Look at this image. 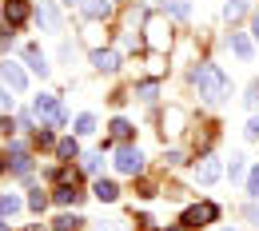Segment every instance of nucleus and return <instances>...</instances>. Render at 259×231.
I'll return each instance as SVG.
<instances>
[{"label": "nucleus", "instance_id": "nucleus-16", "mask_svg": "<svg viewBox=\"0 0 259 231\" xmlns=\"http://www.w3.org/2000/svg\"><path fill=\"white\" fill-rule=\"evenodd\" d=\"M52 199H56L60 207H68V203H76V199H80V192H76V183H64V188H60Z\"/></svg>", "mask_w": 259, "mask_h": 231}, {"label": "nucleus", "instance_id": "nucleus-2", "mask_svg": "<svg viewBox=\"0 0 259 231\" xmlns=\"http://www.w3.org/2000/svg\"><path fill=\"white\" fill-rule=\"evenodd\" d=\"M32 116H40V120H52V124H68V112L60 108V100L48 96V92H40V96H36Z\"/></svg>", "mask_w": 259, "mask_h": 231}, {"label": "nucleus", "instance_id": "nucleus-20", "mask_svg": "<svg viewBox=\"0 0 259 231\" xmlns=\"http://www.w3.org/2000/svg\"><path fill=\"white\" fill-rule=\"evenodd\" d=\"M16 211H20V199H16V196H0V215H4V219L16 215Z\"/></svg>", "mask_w": 259, "mask_h": 231}, {"label": "nucleus", "instance_id": "nucleus-26", "mask_svg": "<svg viewBox=\"0 0 259 231\" xmlns=\"http://www.w3.org/2000/svg\"><path fill=\"white\" fill-rule=\"evenodd\" d=\"M243 100H247V108H251V112H259V80L247 88V96H243Z\"/></svg>", "mask_w": 259, "mask_h": 231}, {"label": "nucleus", "instance_id": "nucleus-8", "mask_svg": "<svg viewBox=\"0 0 259 231\" xmlns=\"http://www.w3.org/2000/svg\"><path fill=\"white\" fill-rule=\"evenodd\" d=\"M24 64L32 68L36 76H48V60H44V52H40L36 44H24Z\"/></svg>", "mask_w": 259, "mask_h": 231}, {"label": "nucleus", "instance_id": "nucleus-6", "mask_svg": "<svg viewBox=\"0 0 259 231\" xmlns=\"http://www.w3.org/2000/svg\"><path fill=\"white\" fill-rule=\"evenodd\" d=\"M4 84H8L12 92H24V88H28V76H24V68L8 60V64H4Z\"/></svg>", "mask_w": 259, "mask_h": 231}, {"label": "nucleus", "instance_id": "nucleus-1", "mask_svg": "<svg viewBox=\"0 0 259 231\" xmlns=\"http://www.w3.org/2000/svg\"><path fill=\"white\" fill-rule=\"evenodd\" d=\"M192 84H195V92L207 100V104H220V100L227 96V88H231L220 64H195L192 68Z\"/></svg>", "mask_w": 259, "mask_h": 231}, {"label": "nucleus", "instance_id": "nucleus-13", "mask_svg": "<svg viewBox=\"0 0 259 231\" xmlns=\"http://www.w3.org/2000/svg\"><path fill=\"white\" fill-rule=\"evenodd\" d=\"M96 199L100 203H112V199H120V188L112 179H96Z\"/></svg>", "mask_w": 259, "mask_h": 231}, {"label": "nucleus", "instance_id": "nucleus-30", "mask_svg": "<svg viewBox=\"0 0 259 231\" xmlns=\"http://www.w3.org/2000/svg\"><path fill=\"white\" fill-rule=\"evenodd\" d=\"M247 219H251V223L259 227V207H247Z\"/></svg>", "mask_w": 259, "mask_h": 231}, {"label": "nucleus", "instance_id": "nucleus-21", "mask_svg": "<svg viewBox=\"0 0 259 231\" xmlns=\"http://www.w3.org/2000/svg\"><path fill=\"white\" fill-rule=\"evenodd\" d=\"M163 8H167V12H176L180 20H188V12H192V8H188V0H163Z\"/></svg>", "mask_w": 259, "mask_h": 231}, {"label": "nucleus", "instance_id": "nucleus-10", "mask_svg": "<svg viewBox=\"0 0 259 231\" xmlns=\"http://www.w3.org/2000/svg\"><path fill=\"white\" fill-rule=\"evenodd\" d=\"M148 44H152L156 52H163V48L171 44V32H163V24H160V20H152V24H148Z\"/></svg>", "mask_w": 259, "mask_h": 231}, {"label": "nucleus", "instance_id": "nucleus-33", "mask_svg": "<svg viewBox=\"0 0 259 231\" xmlns=\"http://www.w3.org/2000/svg\"><path fill=\"white\" fill-rule=\"evenodd\" d=\"M0 231H8V227H4V223H0Z\"/></svg>", "mask_w": 259, "mask_h": 231}, {"label": "nucleus", "instance_id": "nucleus-23", "mask_svg": "<svg viewBox=\"0 0 259 231\" xmlns=\"http://www.w3.org/2000/svg\"><path fill=\"white\" fill-rule=\"evenodd\" d=\"M112 135H116V140H128L132 124H128V120H112Z\"/></svg>", "mask_w": 259, "mask_h": 231}, {"label": "nucleus", "instance_id": "nucleus-18", "mask_svg": "<svg viewBox=\"0 0 259 231\" xmlns=\"http://www.w3.org/2000/svg\"><path fill=\"white\" fill-rule=\"evenodd\" d=\"M56 152H60V160H76V156H80V144H76V140H60Z\"/></svg>", "mask_w": 259, "mask_h": 231}, {"label": "nucleus", "instance_id": "nucleus-17", "mask_svg": "<svg viewBox=\"0 0 259 231\" xmlns=\"http://www.w3.org/2000/svg\"><path fill=\"white\" fill-rule=\"evenodd\" d=\"M92 132H96V116H88V112L76 116V135H92Z\"/></svg>", "mask_w": 259, "mask_h": 231}, {"label": "nucleus", "instance_id": "nucleus-27", "mask_svg": "<svg viewBox=\"0 0 259 231\" xmlns=\"http://www.w3.org/2000/svg\"><path fill=\"white\" fill-rule=\"evenodd\" d=\"M56 227H60V231H76V227H80V219H76V215H60Z\"/></svg>", "mask_w": 259, "mask_h": 231}, {"label": "nucleus", "instance_id": "nucleus-22", "mask_svg": "<svg viewBox=\"0 0 259 231\" xmlns=\"http://www.w3.org/2000/svg\"><path fill=\"white\" fill-rule=\"evenodd\" d=\"M227 175H231V183H239V179H243V156H231V167H227Z\"/></svg>", "mask_w": 259, "mask_h": 231}, {"label": "nucleus", "instance_id": "nucleus-36", "mask_svg": "<svg viewBox=\"0 0 259 231\" xmlns=\"http://www.w3.org/2000/svg\"><path fill=\"white\" fill-rule=\"evenodd\" d=\"M227 231H231V227H227Z\"/></svg>", "mask_w": 259, "mask_h": 231}, {"label": "nucleus", "instance_id": "nucleus-32", "mask_svg": "<svg viewBox=\"0 0 259 231\" xmlns=\"http://www.w3.org/2000/svg\"><path fill=\"white\" fill-rule=\"evenodd\" d=\"M0 171H4V156H0Z\"/></svg>", "mask_w": 259, "mask_h": 231}, {"label": "nucleus", "instance_id": "nucleus-3", "mask_svg": "<svg viewBox=\"0 0 259 231\" xmlns=\"http://www.w3.org/2000/svg\"><path fill=\"white\" fill-rule=\"evenodd\" d=\"M211 219H220V207L215 203H199V207H188L184 211V227H203V223H211Z\"/></svg>", "mask_w": 259, "mask_h": 231}, {"label": "nucleus", "instance_id": "nucleus-29", "mask_svg": "<svg viewBox=\"0 0 259 231\" xmlns=\"http://www.w3.org/2000/svg\"><path fill=\"white\" fill-rule=\"evenodd\" d=\"M243 135H247V140H259V116L247 124V128H243Z\"/></svg>", "mask_w": 259, "mask_h": 231}, {"label": "nucleus", "instance_id": "nucleus-28", "mask_svg": "<svg viewBox=\"0 0 259 231\" xmlns=\"http://www.w3.org/2000/svg\"><path fill=\"white\" fill-rule=\"evenodd\" d=\"M100 167H104V156H88V160H84V171H92V175H96Z\"/></svg>", "mask_w": 259, "mask_h": 231}, {"label": "nucleus", "instance_id": "nucleus-5", "mask_svg": "<svg viewBox=\"0 0 259 231\" xmlns=\"http://www.w3.org/2000/svg\"><path fill=\"white\" fill-rule=\"evenodd\" d=\"M36 24L44 28V32H60V8L52 4V0H40V8H36Z\"/></svg>", "mask_w": 259, "mask_h": 231}, {"label": "nucleus", "instance_id": "nucleus-11", "mask_svg": "<svg viewBox=\"0 0 259 231\" xmlns=\"http://www.w3.org/2000/svg\"><path fill=\"white\" fill-rule=\"evenodd\" d=\"M28 20V0H8V28H20Z\"/></svg>", "mask_w": 259, "mask_h": 231}, {"label": "nucleus", "instance_id": "nucleus-15", "mask_svg": "<svg viewBox=\"0 0 259 231\" xmlns=\"http://www.w3.org/2000/svg\"><path fill=\"white\" fill-rule=\"evenodd\" d=\"M243 12H247V0H227V4H224V16L231 20V24H235Z\"/></svg>", "mask_w": 259, "mask_h": 231}, {"label": "nucleus", "instance_id": "nucleus-12", "mask_svg": "<svg viewBox=\"0 0 259 231\" xmlns=\"http://www.w3.org/2000/svg\"><path fill=\"white\" fill-rule=\"evenodd\" d=\"M80 8H84V16L100 20V16H108V12H112V0H84Z\"/></svg>", "mask_w": 259, "mask_h": 231}, {"label": "nucleus", "instance_id": "nucleus-35", "mask_svg": "<svg viewBox=\"0 0 259 231\" xmlns=\"http://www.w3.org/2000/svg\"><path fill=\"white\" fill-rule=\"evenodd\" d=\"M56 231H60V227H56Z\"/></svg>", "mask_w": 259, "mask_h": 231}, {"label": "nucleus", "instance_id": "nucleus-24", "mask_svg": "<svg viewBox=\"0 0 259 231\" xmlns=\"http://www.w3.org/2000/svg\"><path fill=\"white\" fill-rule=\"evenodd\" d=\"M28 207H32V211H44V207H48V196H44V192L36 188L32 196H28Z\"/></svg>", "mask_w": 259, "mask_h": 231}, {"label": "nucleus", "instance_id": "nucleus-25", "mask_svg": "<svg viewBox=\"0 0 259 231\" xmlns=\"http://www.w3.org/2000/svg\"><path fill=\"white\" fill-rule=\"evenodd\" d=\"M247 196L259 199V167H251V175H247Z\"/></svg>", "mask_w": 259, "mask_h": 231}, {"label": "nucleus", "instance_id": "nucleus-34", "mask_svg": "<svg viewBox=\"0 0 259 231\" xmlns=\"http://www.w3.org/2000/svg\"><path fill=\"white\" fill-rule=\"evenodd\" d=\"M68 4H72V0H68Z\"/></svg>", "mask_w": 259, "mask_h": 231}, {"label": "nucleus", "instance_id": "nucleus-19", "mask_svg": "<svg viewBox=\"0 0 259 231\" xmlns=\"http://www.w3.org/2000/svg\"><path fill=\"white\" fill-rule=\"evenodd\" d=\"M156 92H160V84H156V80H144V84H136V96H140V100H156Z\"/></svg>", "mask_w": 259, "mask_h": 231}, {"label": "nucleus", "instance_id": "nucleus-9", "mask_svg": "<svg viewBox=\"0 0 259 231\" xmlns=\"http://www.w3.org/2000/svg\"><path fill=\"white\" fill-rule=\"evenodd\" d=\"M220 175H224V164H220V160H203V164L195 167V179H199V183H215Z\"/></svg>", "mask_w": 259, "mask_h": 231}, {"label": "nucleus", "instance_id": "nucleus-14", "mask_svg": "<svg viewBox=\"0 0 259 231\" xmlns=\"http://www.w3.org/2000/svg\"><path fill=\"white\" fill-rule=\"evenodd\" d=\"M231 52H235L239 60H251V40L243 32H231Z\"/></svg>", "mask_w": 259, "mask_h": 231}, {"label": "nucleus", "instance_id": "nucleus-31", "mask_svg": "<svg viewBox=\"0 0 259 231\" xmlns=\"http://www.w3.org/2000/svg\"><path fill=\"white\" fill-rule=\"evenodd\" d=\"M255 40H259V20H255Z\"/></svg>", "mask_w": 259, "mask_h": 231}, {"label": "nucleus", "instance_id": "nucleus-7", "mask_svg": "<svg viewBox=\"0 0 259 231\" xmlns=\"http://www.w3.org/2000/svg\"><path fill=\"white\" fill-rule=\"evenodd\" d=\"M92 68H96V72H116V68H120V56H116L112 48H96V52H92Z\"/></svg>", "mask_w": 259, "mask_h": 231}, {"label": "nucleus", "instance_id": "nucleus-4", "mask_svg": "<svg viewBox=\"0 0 259 231\" xmlns=\"http://www.w3.org/2000/svg\"><path fill=\"white\" fill-rule=\"evenodd\" d=\"M116 171L140 175V171H144V152H140V148H120V152H116Z\"/></svg>", "mask_w": 259, "mask_h": 231}]
</instances>
